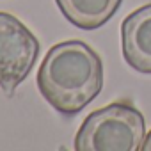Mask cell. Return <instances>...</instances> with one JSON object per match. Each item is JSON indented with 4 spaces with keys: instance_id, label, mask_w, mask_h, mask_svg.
Returning a JSON list of instances; mask_svg holds the SVG:
<instances>
[{
    "instance_id": "1",
    "label": "cell",
    "mask_w": 151,
    "mask_h": 151,
    "mask_svg": "<svg viewBox=\"0 0 151 151\" xmlns=\"http://www.w3.org/2000/svg\"><path fill=\"white\" fill-rule=\"evenodd\" d=\"M41 96L64 116L82 112L103 89V62L80 39L53 45L37 69Z\"/></svg>"
},
{
    "instance_id": "2",
    "label": "cell",
    "mask_w": 151,
    "mask_h": 151,
    "mask_svg": "<svg viewBox=\"0 0 151 151\" xmlns=\"http://www.w3.org/2000/svg\"><path fill=\"white\" fill-rule=\"evenodd\" d=\"M146 135L144 116L130 101H114L91 112L77 137V151H137Z\"/></svg>"
},
{
    "instance_id": "3",
    "label": "cell",
    "mask_w": 151,
    "mask_h": 151,
    "mask_svg": "<svg viewBox=\"0 0 151 151\" xmlns=\"http://www.w3.org/2000/svg\"><path fill=\"white\" fill-rule=\"evenodd\" d=\"M39 55L37 37L11 13L0 11V87L9 96L29 77Z\"/></svg>"
},
{
    "instance_id": "4",
    "label": "cell",
    "mask_w": 151,
    "mask_h": 151,
    "mask_svg": "<svg viewBox=\"0 0 151 151\" xmlns=\"http://www.w3.org/2000/svg\"><path fill=\"white\" fill-rule=\"evenodd\" d=\"M121 50L132 69L151 75V4L135 9L124 18Z\"/></svg>"
},
{
    "instance_id": "5",
    "label": "cell",
    "mask_w": 151,
    "mask_h": 151,
    "mask_svg": "<svg viewBox=\"0 0 151 151\" xmlns=\"http://www.w3.org/2000/svg\"><path fill=\"white\" fill-rule=\"evenodd\" d=\"M55 4L71 25L96 30L117 13L123 0H55Z\"/></svg>"
},
{
    "instance_id": "6",
    "label": "cell",
    "mask_w": 151,
    "mask_h": 151,
    "mask_svg": "<svg viewBox=\"0 0 151 151\" xmlns=\"http://www.w3.org/2000/svg\"><path fill=\"white\" fill-rule=\"evenodd\" d=\"M142 151H151V130H149V133H147V137L144 139V142H142V147H140Z\"/></svg>"
}]
</instances>
